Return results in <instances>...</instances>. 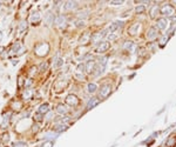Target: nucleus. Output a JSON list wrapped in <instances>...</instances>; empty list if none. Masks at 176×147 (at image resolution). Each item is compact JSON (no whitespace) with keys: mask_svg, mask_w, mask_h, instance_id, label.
Returning a JSON list of instances; mask_svg holds the SVG:
<instances>
[{"mask_svg":"<svg viewBox=\"0 0 176 147\" xmlns=\"http://www.w3.org/2000/svg\"><path fill=\"white\" fill-rule=\"evenodd\" d=\"M9 140V135L8 134H4V138H3V141L4 142H7Z\"/></svg>","mask_w":176,"mask_h":147,"instance_id":"nucleus-40","label":"nucleus"},{"mask_svg":"<svg viewBox=\"0 0 176 147\" xmlns=\"http://www.w3.org/2000/svg\"><path fill=\"white\" fill-rule=\"evenodd\" d=\"M52 141H47V142H45L44 145H41L40 147H52Z\"/></svg>","mask_w":176,"mask_h":147,"instance_id":"nucleus-39","label":"nucleus"},{"mask_svg":"<svg viewBox=\"0 0 176 147\" xmlns=\"http://www.w3.org/2000/svg\"><path fill=\"white\" fill-rule=\"evenodd\" d=\"M122 24H123L122 21H115V22H113V24H112V25L109 26V28H108V30H109L110 33H113L114 31H116L119 27H121Z\"/></svg>","mask_w":176,"mask_h":147,"instance_id":"nucleus-11","label":"nucleus"},{"mask_svg":"<svg viewBox=\"0 0 176 147\" xmlns=\"http://www.w3.org/2000/svg\"><path fill=\"white\" fill-rule=\"evenodd\" d=\"M22 85V77H19V86Z\"/></svg>","mask_w":176,"mask_h":147,"instance_id":"nucleus-43","label":"nucleus"},{"mask_svg":"<svg viewBox=\"0 0 176 147\" xmlns=\"http://www.w3.org/2000/svg\"><path fill=\"white\" fill-rule=\"evenodd\" d=\"M105 35H106L105 32H99V33H95V34H93V35H92L91 41L94 42V44H96V42H101V39Z\"/></svg>","mask_w":176,"mask_h":147,"instance_id":"nucleus-6","label":"nucleus"},{"mask_svg":"<svg viewBox=\"0 0 176 147\" xmlns=\"http://www.w3.org/2000/svg\"><path fill=\"white\" fill-rule=\"evenodd\" d=\"M4 50H5V48H4L3 46H0V54H1V51H4Z\"/></svg>","mask_w":176,"mask_h":147,"instance_id":"nucleus-45","label":"nucleus"},{"mask_svg":"<svg viewBox=\"0 0 176 147\" xmlns=\"http://www.w3.org/2000/svg\"><path fill=\"white\" fill-rule=\"evenodd\" d=\"M157 14H159V7H157V6H153L151 10H150V17L155 18Z\"/></svg>","mask_w":176,"mask_h":147,"instance_id":"nucleus-22","label":"nucleus"},{"mask_svg":"<svg viewBox=\"0 0 176 147\" xmlns=\"http://www.w3.org/2000/svg\"><path fill=\"white\" fill-rule=\"evenodd\" d=\"M161 13L163 15H167V17H173L174 14H175V8L170 5H164L161 8Z\"/></svg>","mask_w":176,"mask_h":147,"instance_id":"nucleus-3","label":"nucleus"},{"mask_svg":"<svg viewBox=\"0 0 176 147\" xmlns=\"http://www.w3.org/2000/svg\"><path fill=\"white\" fill-rule=\"evenodd\" d=\"M32 84H33L32 79H26V80H25V87H26V89H28V87L32 86Z\"/></svg>","mask_w":176,"mask_h":147,"instance_id":"nucleus-33","label":"nucleus"},{"mask_svg":"<svg viewBox=\"0 0 176 147\" xmlns=\"http://www.w3.org/2000/svg\"><path fill=\"white\" fill-rule=\"evenodd\" d=\"M76 6H77V3L76 1H67L66 5H65V10H74L76 8Z\"/></svg>","mask_w":176,"mask_h":147,"instance_id":"nucleus-13","label":"nucleus"},{"mask_svg":"<svg viewBox=\"0 0 176 147\" xmlns=\"http://www.w3.org/2000/svg\"><path fill=\"white\" fill-rule=\"evenodd\" d=\"M38 112L40 114H46L50 112V106H48V104H42V105L39 106V109Z\"/></svg>","mask_w":176,"mask_h":147,"instance_id":"nucleus-10","label":"nucleus"},{"mask_svg":"<svg viewBox=\"0 0 176 147\" xmlns=\"http://www.w3.org/2000/svg\"><path fill=\"white\" fill-rule=\"evenodd\" d=\"M108 39H109L110 41H114V40H116V39H118V35H116V34L110 33L109 35H108Z\"/></svg>","mask_w":176,"mask_h":147,"instance_id":"nucleus-36","label":"nucleus"},{"mask_svg":"<svg viewBox=\"0 0 176 147\" xmlns=\"http://www.w3.org/2000/svg\"><path fill=\"white\" fill-rule=\"evenodd\" d=\"M110 92H112V87H110V85H108V84L102 85L101 88H100V98L106 99V98L110 94Z\"/></svg>","mask_w":176,"mask_h":147,"instance_id":"nucleus-2","label":"nucleus"},{"mask_svg":"<svg viewBox=\"0 0 176 147\" xmlns=\"http://www.w3.org/2000/svg\"><path fill=\"white\" fill-rule=\"evenodd\" d=\"M143 11H144V7H143V6H139V7H136V13L138 14H141Z\"/></svg>","mask_w":176,"mask_h":147,"instance_id":"nucleus-38","label":"nucleus"},{"mask_svg":"<svg viewBox=\"0 0 176 147\" xmlns=\"http://www.w3.org/2000/svg\"><path fill=\"white\" fill-rule=\"evenodd\" d=\"M40 19H41V18H40V14H39V13H34L33 15L31 17L32 22H39V21H40Z\"/></svg>","mask_w":176,"mask_h":147,"instance_id":"nucleus-25","label":"nucleus"},{"mask_svg":"<svg viewBox=\"0 0 176 147\" xmlns=\"http://www.w3.org/2000/svg\"><path fill=\"white\" fill-rule=\"evenodd\" d=\"M168 19H165V18H161V19L157 20V28H160V30H165L168 26Z\"/></svg>","mask_w":176,"mask_h":147,"instance_id":"nucleus-8","label":"nucleus"},{"mask_svg":"<svg viewBox=\"0 0 176 147\" xmlns=\"http://www.w3.org/2000/svg\"><path fill=\"white\" fill-rule=\"evenodd\" d=\"M63 65V59L61 58H54V62H53V67L54 68H59Z\"/></svg>","mask_w":176,"mask_h":147,"instance_id":"nucleus-16","label":"nucleus"},{"mask_svg":"<svg viewBox=\"0 0 176 147\" xmlns=\"http://www.w3.org/2000/svg\"><path fill=\"white\" fill-rule=\"evenodd\" d=\"M3 38H4V34H3V32H0V41L3 40Z\"/></svg>","mask_w":176,"mask_h":147,"instance_id":"nucleus-44","label":"nucleus"},{"mask_svg":"<svg viewBox=\"0 0 176 147\" xmlns=\"http://www.w3.org/2000/svg\"><path fill=\"white\" fill-rule=\"evenodd\" d=\"M139 27H140V24H135L134 26H132V27L129 28L130 34H136V31L139 30Z\"/></svg>","mask_w":176,"mask_h":147,"instance_id":"nucleus-27","label":"nucleus"},{"mask_svg":"<svg viewBox=\"0 0 176 147\" xmlns=\"http://www.w3.org/2000/svg\"><path fill=\"white\" fill-rule=\"evenodd\" d=\"M123 48L124 50H128V51H134L135 48H136V46H135L134 44H133V41H126V44L123 45Z\"/></svg>","mask_w":176,"mask_h":147,"instance_id":"nucleus-18","label":"nucleus"},{"mask_svg":"<svg viewBox=\"0 0 176 147\" xmlns=\"http://www.w3.org/2000/svg\"><path fill=\"white\" fill-rule=\"evenodd\" d=\"M110 4L112 5H121L122 1H110Z\"/></svg>","mask_w":176,"mask_h":147,"instance_id":"nucleus-42","label":"nucleus"},{"mask_svg":"<svg viewBox=\"0 0 176 147\" xmlns=\"http://www.w3.org/2000/svg\"><path fill=\"white\" fill-rule=\"evenodd\" d=\"M19 48H20V42H14V45L12 46L11 52L17 53V52H19Z\"/></svg>","mask_w":176,"mask_h":147,"instance_id":"nucleus-28","label":"nucleus"},{"mask_svg":"<svg viewBox=\"0 0 176 147\" xmlns=\"http://www.w3.org/2000/svg\"><path fill=\"white\" fill-rule=\"evenodd\" d=\"M96 88H97L96 84H94V82L88 84L87 89H88V92H89V93H95V92H96Z\"/></svg>","mask_w":176,"mask_h":147,"instance_id":"nucleus-19","label":"nucleus"},{"mask_svg":"<svg viewBox=\"0 0 176 147\" xmlns=\"http://www.w3.org/2000/svg\"><path fill=\"white\" fill-rule=\"evenodd\" d=\"M21 107H22V104L20 103V101H14V103L12 104V108H13V109H20Z\"/></svg>","mask_w":176,"mask_h":147,"instance_id":"nucleus-29","label":"nucleus"},{"mask_svg":"<svg viewBox=\"0 0 176 147\" xmlns=\"http://www.w3.org/2000/svg\"><path fill=\"white\" fill-rule=\"evenodd\" d=\"M42 114H40V113H39V112H38V113H36L35 114V115H34V119H35L36 120V121H41V120H42Z\"/></svg>","mask_w":176,"mask_h":147,"instance_id":"nucleus-37","label":"nucleus"},{"mask_svg":"<svg viewBox=\"0 0 176 147\" xmlns=\"http://www.w3.org/2000/svg\"><path fill=\"white\" fill-rule=\"evenodd\" d=\"M86 71V67L83 64H79L77 65V68H76V73H80V74H83V72Z\"/></svg>","mask_w":176,"mask_h":147,"instance_id":"nucleus-24","label":"nucleus"},{"mask_svg":"<svg viewBox=\"0 0 176 147\" xmlns=\"http://www.w3.org/2000/svg\"><path fill=\"white\" fill-rule=\"evenodd\" d=\"M66 103L71 106H76L77 104H79V99H77L74 94H69L68 97L66 98Z\"/></svg>","mask_w":176,"mask_h":147,"instance_id":"nucleus-5","label":"nucleus"},{"mask_svg":"<svg viewBox=\"0 0 176 147\" xmlns=\"http://www.w3.org/2000/svg\"><path fill=\"white\" fill-rule=\"evenodd\" d=\"M56 112L60 114H66L67 113V108L66 106H63V105H58V107H56Z\"/></svg>","mask_w":176,"mask_h":147,"instance_id":"nucleus-21","label":"nucleus"},{"mask_svg":"<svg viewBox=\"0 0 176 147\" xmlns=\"http://www.w3.org/2000/svg\"><path fill=\"white\" fill-rule=\"evenodd\" d=\"M55 132H63V131L67 130V125H65V124H61V125H59V124H56L54 127Z\"/></svg>","mask_w":176,"mask_h":147,"instance_id":"nucleus-20","label":"nucleus"},{"mask_svg":"<svg viewBox=\"0 0 176 147\" xmlns=\"http://www.w3.org/2000/svg\"><path fill=\"white\" fill-rule=\"evenodd\" d=\"M55 21V17L53 13H47L46 14V24L47 25H51V24H53V22Z\"/></svg>","mask_w":176,"mask_h":147,"instance_id":"nucleus-15","label":"nucleus"},{"mask_svg":"<svg viewBox=\"0 0 176 147\" xmlns=\"http://www.w3.org/2000/svg\"><path fill=\"white\" fill-rule=\"evenodd\" d=\"M175 144H176V138H170L167 141V146H169V147H173Z\"/></svg>","mask_w":176,"mask_h":147,"instance_id":"nucleus-31","label":"nucleus"},{"mask_svg":"<svg viewBox=\"0 0 176 147\" xmlns=\"http://www.w3.org/2000/svg\"><path fill=\"white\" fill-rule=\"evenodd\" d=\"M91 38H92V35L89 34V32H86L85 33V35L83 36H81V39H80V44H87L89 40H91Z\"/></svg>","mask_w":176,"mask_h":147,"instance_id":"nucleus-14","label":"nucleus"},{"mask_svg":"<svg viewBox=\"0 0 176 147\" xmlns=\"http://www.w3.org/2000/svg\"><path fill=\"white\" fill-rule=\"evenodd\" d=\"M75 26H76V27H83V26H85V21H83L82 19L76 20V21H75Z\"/></svg>","mask_w":176,"mask_h":147,"instance_id":"nucleus-32","label":"nucleus"},{"mask_svg":"<svg viewBox=\"0 0 176 147\" xmlns=\"http://www.w3.org/2000/svg\"><path fill=\"white\" fill-rule=\"evenodd\" d=\"M55 24H58V25L65 24V17L63 15H58V17L55 18Z\"/></svg>","mask_w":176,"mask_h":147,"instance_id":"nucleus-23","label":"nucleus"},{"mask_svg":"<svg viewBox=\"0 0 176 147\" xmlns=\"http://www.w3.org/2000/svg\"><path fill=\"white\" fill-rule=\"evenodd\" d=\"M47 67H48V62L45 61V62H42V64L39 66V71H40V72H45L47 69Z\"/></svg>","mask_w":176,"mask_h":147,"instance_id":"nucleus-30","label":"nucleus"},{"mask_svg":"<svg viewBox=\"0 0 176 147\" xmlns=\"http://www.w3.org/2000/svg\"><path fill=\"white\" fill-rule=\"evenodd\" d=\"M74 78L77 79V80H83V79H85V77H83V74H80V73H75V74H74Z\"/></svg>","mask_w":176,"mask_h":147,"instance_id":"nucleus-35","label":"nucleus"},{"mask_svg":"<svg viewBox=\"0 0 176 147\" xmlns=\"http://www.w3.org/2000/svg\"><path fill=\"white\" fill-rule=\"evenodd\" d=\"M99 103H100V100L97 99V98H92L89 101H88V104H87V107L91 109V108H93V107H95L96 105H99Z\"/></svg>","mask_w":176,"mask_h":147,"instance_id":"nucleus-12","label":"nucleus"},{"mask_svg":"<svg viewBox=\"0 0 176 147\" xmlns=\"http://www.w3.org/2000/svg\"><path fill=\"white\" fill-rule=\"evenodd\" d=\"M38 131H39V125L38 124H34L33 125V133H36Z\"/></svg>","mask_w":176,"mask_h":147,"instance_id":"nucleus-41","label":"nucleus"},{"mask_svg":"<svg viewBox=\"0 0 176 147\" xmlns=\"http://www.w3.org/2000/svg\"><path fill=\"white\" fill-rule=\"evenodd\" d=\"M167 41H168V36L167 35L162 36V38H161V40H160V46H163V45H164Z\"/></svg>","mask_w":176,"mask_h":147,"instance_id":"nucleus-34","label":"nucleus"},{"mask_svg":"<svg viewBox=\"0 0 176 147\" xmlns=\"http://www.w3.org/2000/svg\"><path fill=\"white\" fill-rule=\"evenodd\" d=\"M108 48H109V42L102 41V42H100V45L97 46L96 52H97V53H103V52H106V51H107Z\"/></svg>","mask_w":176,"mask_h":147,"instance_id":"nucleus-7","label":"nucleus"},{"mask_svg":"<svg viewBox=\"0 0 176 147\" xmlns=\"http://www.w3.org/2000/svg\"><path fill=\"white\" fill-rule=\"evenodd\" d=\"M157 38V30L155 27H150L147 33V39L148 40H155Z\"/></svg>","mask_w":176,"mask_h":147,"instance_id":"nucleus-4","label":"nucleus"},{"mask_svg":"<svg viewBox=\"0 0 176 147\" xmlns=\"http://www.w3.org/2000/svg\"><path fill=\"white\" fill-rule=\"evenodd\" d=\"M26 30H27V21H25V20H24V21H21L19 24L18 32H19V33H22V32H24V31H26Z\"/></svg>","mask_w":176,"mask_h":147,"instance_id":"nucleus-17","label":"nucleus"},{"mask_svg":"<svg viewBox=\"0 0 176 147\" xmlns=\"http://www.w3.org/2000/svg\"><path fill=\"white\" fill-rule=\"evenodd\" d=\"M31 95H32V91H31V89H25L24 93H22V98H24V99H30Z\"/></svg>","mask_w":176,"mask_h":147,"instance_id":"nucleus-26","label":"nucleus"},{"mask_svg":"<svg viewBox=\"0 0 176 147\" xmlns=\"http://www.w3.org/2000/svg\"><path fill=\"white\" fill-rule=\"evenodd\" d=\"M85 67H86V72L92 73L94 69H95V61H93V60L87 61V64L85 65Z\"/></svg>","mask_w":176,"mask_h":147,"instance_id":"nucleus-9","label":"nucleus"},{"mask_svg":"<svg viewBox=\"0 0 176 147\" xmlns=\"http://www.w3.org/2000/svg\"><path fill=\"white\" fill-rule=\"evenodd\" d=\"M48 50H50V46L48 44H45V42H41V44H39L38 46L35 47V53L38 57H44L45 54L48 53Z\"/></svg>","mask_w":176,"mask_h":147,"instance_id":"nucleus-1","label":"nucleus"}]
</instances>
